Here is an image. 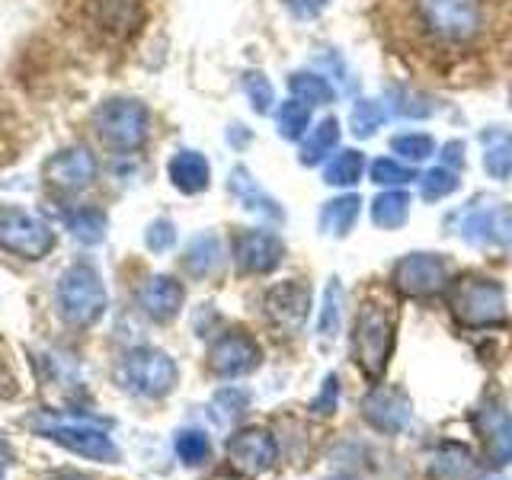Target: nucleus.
Segmentation results:
<instances>
[{
  "label": "nucleus",
  "mask_w": 512,
  "mask_h": 480,
  "mask_svg": "<svg viewBox=\"0 0 512 480\" xmlns=\"http://www.w3.org/2000/svg\"><path fill=\"white\" fill-rule=\"evenodd\" d=\"M442 160H445V167H452L458 173L464 167V144L461 141H448L442 148Z\"/></svg>",
  "instance_id": "nucleus-43"
},
{
  "label": "nucleus",
  "mask_w": 512,
  "mask_h": 480,
  "mask_svg": "<svg viewBox=\"0 0 512 480\" xmlns=\"http://www.w3.org/2000/svg\"><path fill=\"white\" fill-rule=\"evenodd\" d=\"M413 4L420 23L442 42H471L484 26L480 0H413Z\"/></svg>",
  "instance_id": "nucleus-6"
},
{
  "label": "nucleus",
  "mask_w": 512,
  "mask_h": 480,
  "mask_svg": "<svg viewBox=\"0 0 512 480\" xmlns=\"http://www.w3.org/2000/svg\"><path fill=\"white\" fill-rule=\"evenodd\" d=\"M480 144H484L487 176L506 183L512 176V132H506V128H487V132L480 135Z\"/></svg>",
  "instance_id": "nucleus-26"
},
{
  "label": "nucleus",
  "mask_w": 512,
  "mask_h": 480,
  "mask_svg": "<svg viewBox=\"0 0 512 480\" xmlns=\"http://www.w3.org/2000/svg\"><path fill=\"white\" fill-rule=\"evenodd\" d=\"M58 480H84V477H77V474H64V477H58Z\"/></svg>",
  "instance_id": "nucleus-46"
},
{
  "label": "nucleus",
  "mask_w": 512,
  "mask_h": 480,
  "mask_svg": "<svg viewBox=\"0 0 512 480\" xmlns=\"http://www.w3.org/2000/svg\"><path fill=\"white\" fill-rule=\"evenodd\" d=\"M48 439L61 442L64 448H71L74 455H84V458H93V461H116L119 452L116 445L109 442V436L96 429H80V426H55L48 429Z\"/></svg>",
  "instance_id": "nucleus-19"
},
{
  "label": "nucleus",
  "mask_w": 512,
  "mask_h": 480,
  "mask_svg": "<svg viewBox=\"0 0 512 480\" xmlns=\"http://www.w3.org/2000/svg\"><path fill=\"white\" fill-rule=\"evenodd\" d=\"M410 218V196L404 189H384L372 202V224L381 231H394Z\"/></svg>",
  "instance_id": "nucleus-27"
},
{
  "label": "nucleus",
  "mask_w": 512,
  "mask_h": 480,
  "mask_svg": "<svg viewBox=\"0 0 512 480\" xmlns=\"http://www.w3.org/2000/svg\"><path fill=\"white\" fill-rule=\"evenodd\" d=\"M362 416L375 432H381V436H397V432L407 429L413 407L404 388H397V384H378V388L365 394Z\"/></svg>",
  "instance_id": "nucleus-12"
},
{
  "label": "nucleus",
  "mask_w": 512,
  "mask_h": 480,
  "mask_svg": "<svg viewBox=\"0 0 512 480\" xmlns=\"http://www.w3.org/2000/svg\"><path fill=\"white\" fill-rule=\"evenodd\" d=\"M464 244L480 250H512V208L493 196H477L452 218Z\"/></svg>",
  "instance_id": "nucleus-4"
},
{
  "label": "nucleus",
  "mask_w": 512,
  "mask_h": 480,
  "mask_svg": "<svg viewBox=\"0 0 512 480\" xmlns=\"http://www.w3.org/2000/svg\"><path fill=\"white\" fill-rule=\"evenodd\" d=\"M474 471H477V461L468 445L445 442L439 445V452L432 455V480H471Z\"/></svg>",
  "instance_id": "nucleus-24"
},
{
  "label": "nucleus",
  "mask_w": 512,
  "mask_h": 480,
  "mask_svg": "<svg viewBox=\"0 0 512 480\" xmlns=\"http://www.w3.org/2000/svg\"><path fill=\"white\" fill-rule=\"evenodd\" d=\"M391 151L400 154L404 160H410V164H416V160L432 157V151H436V141H432V135H423V132H407V135H394L391 138Z\"/></svg>",
  "instance_id": "nucleus-38"
},
{
  "label": "nucleus",
  "mask_w": 512,
  "mask_h": 480,
  "mask_svg": "<svg viewBox=\"0 0 512 480\" xmlns=\"http://www.w3.org/2000/svg\"><path fill=\"white\" fill-rule=\"evenodd\" d=\"M327 4L330 0H288V7H292L295 16H317Z\"/></svg>",
  "instance_id": "nucleus-44"
},
{
  "label": "nucleus",
  "mask_w": 512,
  "mask_h": 480,
  "mask_svg": "<svg viewBox=\"0 0 512 480\" xmlns=\"http://www.w3.org/2000/svg\"><path fill=\"white\" fill-rule=\"evenodd\" d=\"M413 180H420L416 170L410 164H400V160H394V157H378L375 164H372V183L375 186L400 189V186H407Z\"/></svg>",
  "instance_id": "nucleus-36"
},
{
  "label": "nucleus",
  "mask_w": 512,
  "mask_h": 480,
  "mask_svg": "<svg viewBox=\"0 0 512 480\" xmlns=\"http://www.w3.org/2000/svg\"><path fill=\"white\" fill-rule=\"evenodd\" d=\"M167 176L173 189H180L183 196H199L212 183V167L199 151H176L167 164Z\"/></svg>",
  "instance_id": "nucleus-20"
},
{
  "label": "nucleus",
  "mask_w": 512,
  "mask_h": 480,
  "mask_svg": "<svg viewBox=\"0 0 512 480\" xmlns=\"http://www.w3.org/2000/svg\"><path fill=\"white\" fill-rule=\"evenodd\" d=\"M240 87H244L256 116H269L272 106H276V90H272L269 77L263 71H247L244 77H240Z\"/></svg>",
  "instance_id": "nucleus-35"
},
{
  "label": "nucleus",
  "mask_w": 512,
  "mask_h": 480,
  "mask_svg": "<svg viewBox=\"0 0 512 480\" xmlns=\"http://www.w3.org/2000/svg\"><path fill=\"white\" fill-rule=\"evenodd\" d=\"M221 260H224V253H221L218 234H199L189 240V247L183 253V269L192 279H208L221 269Z\"/></svg>",
  "instance_id": "nucleus-22"
},
{
  "label": "nucleus",
  "mask_w": 512,
  "mask_h": 480,
  "mask_svg": "<svg viewBox=\"0 0 512 480\" xmlns=\"http://www.w3.org/2000/svg\"><path fill=\"white\" fill-rule=\"evenodd\" d=\"M58 237L36 215L23 212L16 205L0 208V250H7L20 260H45L55 250Z\"/></svg>",
  "instance_id": "nucleus-7"
},
{
  "label": "nucleus",
  "mask_w": 512,
  "mask_h": 480,
  "mask_svg": "<svg viewBox=\"0 0 512 480\" xmlns=\"http://www.w3.org/2000/svg\"><path fill=\"white\" fill-rule=\"evenodd\" d=\"M212 452V445L202 436V432L189 429V432H180V439H176V455H180L186 464H202Z\"/></svg>",
  "instance_id": "nucleus-39"
},
{
  "label": "nucleus",
  "mask_w": 512,
  "mask_h": 480,
  "mask_svg": "<svg viewBox=\"0 0 512 480\" xmlns=\"http://www.w3.org/2000/svg\"><path fill=\"white\" fill-rule=\"evenodd\" d=\"M58 311L71 327H90L106 311V288L90 263H74L58 279Z\"/></svg>",
  "instance_id": "nucleus-5"
},
{
  "label": "nucleus",
  "mask_w": 512,
  "mask_h": 480,
  "mask_svg": "<svg viewBox=\"0 0 512 480\" xmlns=\"http://www.w3.org/2000/svg\"><path fill=\"white\" fill-rule=\"evenodd\" d=\"M336 407H340V381H336V375H327L324 378V388H320V394L311 400V413H317V416H333Z\"/></svg>",
  "instance_id": "nucleus-41"
},
{
  "label": "nucleus",
  "mask_w": 512,
  "mask_h": 480,
  "mask_svg": "<svg viewBox=\"0 0 512 480\" xmlns=\"http://www.w3.org/2000/svg\"><path fill=\"white\" fill-rule=\"evenodd\" d=\"M394 317L384 311V304L365 301L356 324H352V359L368 381H381L394 356Z\"/></svg>",
  "instance_id": "nucleus-2"
},
{
  "label": "nucleus",
  "mask_w": 512,
  "mask_h": 480,
  "mask_svg": "<svg viewBox=\"0 0 512 480\" xmlns=\"http://www.w3.org/2000/svg\"><path fill=\"white\" fill-rule=\"evenodd\" d=\"M125 378L144 397H164L176 388L180 372H176V362L167 356V352L138 349L125 359Z\"/></svg>",
  "instance_id": "nucleus-11"
},
{
  "label": "nucleus",
  "mask_w": 512,
  "mask_h": 480,
  "mask_svg": "<svg viewBox=\"0 0 512 480\" xmlns=\"http://www.w3.org/2000/svg\"><path fill=\"white\" fill-rule=\"evenodd\" d=\"M4 464H7V448H4V442H0V471H4Z\"/></svg>",
  "instance_id": "nucleus-45"
},
{
  "label": "nucleus",
  "mask_w": 512,
  "mask_h": 480,
  "mask_svg": "<svg viewBox=\"0 0 512 480\" xmlns=\"http://www.w3.org/2000/svg\"><path fill=\"white\" fill-rule=\"evenodd\" d=\"M340 327H343V285L333 276L324 288V308H320V317H317V333L324 336V340H336Z\"/></svg>",
  "instance_id": "nucleus-31"
},
{
  "label": "nucleus",
  "mask_w": 512,
  "mask_h": 480,
  "mask_svg": "<svg viewBox=\"0 0 512 480\" xmlns=\"http://www.w3.org/2000/svg\"><path fill=\"white\" fill-rule=\"evenodd\" d=\"M330 480H356V477H346V474H343V477H330Z\"/></svg>",
  "instance_id": "nucleus-47"
},
{
  "label": "nucleus",
  "mask_w": 512,
  "mask_h": 480,
  "mask_svg": "<svg viewBox=\"0 0 512 480\" xmlns=\"http://www.w3.org/2000/svg\"><path fill=\"white\" fill-rule=\"evenodd\" d=\"M228 189H231V196L240 202V208H247V212L253 215H260V218H269V221H276L282 224L285 221V212H282V205L269 196V192L253 180V173L244 167V164H237L228 176Z\"/></svg>",
  "instance_id": "nucleus-18"
},
{
  "label": "nucleus",
  "mask_w": 512,
  "mask_h": 480,
  "mask_svg": "<svg viewBox=\"0 0 512 480\" xmlns=\"http://www.w3.org/2000/svg\"><path fill=\"white\" fill-rule=\"evenodd\" d=\"M285 260V244L276 231L250 228L234 237V263L244 276H269Z\"/></svg>",
  "instance_id": "nucleus-14"
},
{
  "label": "nucleus",
  "mask_w": 512,
  "mask_h": 480,
  "mask_svg": "<svg viewBox=\"0 0 512 480\" xmlns=\"http://www.w3.org/2000/svg\"><path fill=\"white\" fill-rule=\"evenodd\" d=\"M138 0H93V20L103 26L109 36L125 39L132 36L138 26Z\"/></svg>",
  "instance_id": "nucleus-21"
},
{
  "label": "nucleus",
  "mask_w": 512,
  "mask_h": 480,
  "mask_svg": "<svg viewBox=\"0 0 512 480\" xmlns=\"http://www.w3.org/2000/svg\"><path fill=\"white\" fill-rule=\"evenodd\" d=\"M474 429L484 445V458L493 468H506L512 464V413L503 400L487 397L474 413Z\"/></svg>",
  "instance_id": "nucleus-9"
},
{
  "label": "nucleus",
  "mask_w": 512,
  "mask_h": 480,
  "mask_svg": "<svg viewBox=\"0 0 512 480\" xmlns=\"http://www.w3.org/2000/svg\"><path fill=\"white\" fill-rule=\"evenodd\" d=\"M394 288L404 298H436L448 288V263L442 253H407L394 263Z\"/></svg>",
  "instance_id": "nucleus-8"
},
{
  "label": "nucleus",
  "mask_w": 512,
  "mask_h": 480,
  "mask_svg": "<svg viewBox=\"0 0 512 480\" xmlns=\"http://www.w3.org/2000/svg\"><path fill=\"white\" fill-rule=\"evenodd\" d=\"M336 144H340V122H336L333 116H327V119H320L314 128H308V135L301 138L298 160L304 167H317L336 151Z\"/></svg>",
  "instance_id": "nucleus-23"
},
{
  "label": "nucleus",
  "mask_w": 512,
  "mask_h": 480,
  "mask_svg": "<svg viewBox=\"0 0 512 480\" xmlns=\"http://www.w3.org/2000/svg\"><path fill=\"white\" fill-rule=\"evenodd\" d=\"M260 362H263V349L244 330L221 333L218 340L212 343V349H208V365H212V372L221 375V378L250 375Z\"/></svg>",
  "instance_id": "nucleus-15"
},
{
  "label": "nucleus",
  "mask_w": 512,
  "mask_h": 480,
  "mask_svg": "<svg viewBox=\"0 0 512 480\" xmlns=\"http://www.w3.org/2000/svg\"><path fill=\"white\" fill-rule=\"evenodd\" d=\"M96 135L112 151L132 154L141 151L148 144L151 135V112L144 103L128 100V96H116V100H106L93 116Z\"/></svg>",
  "instance_id": "nucleus-3"
},
{
  "label": "nucleus",
  "mask_w": 512,
  "mask_h": 480,
  "mask_svg": "<svg viewBox=\"0 0 512 480\" xmlns=\"http://www.w3.org/2000/svg\"><path fill=\"white\" fill-rule=\"evenodd\" d=\"M138 301H141V311L148 314L151 320H157V324H170V320L183 311L186 288L173 276H151L148 282L141 285Z\"/></svg>",
  "instance_id": "nucleus-17"
},
{
  "label": "nucleus",
  "mask_w": 512,
  "mask_h": 480,
  "mask_svg": "<svg viewBox=\"0 0 512 480\" xmlns=\"http://www.w3.org/2000/svg\"><path fill=\"white\" fill-rule=\"evenodd\" d=\"M144 244H148L151 253H167L176 244V224L170 218L151 221L148 231H144Z\"/></svg>",
  "instance_id": "nucleus-40"
},
{
  "label": "nucleus",
  "mask_w": 512,
  "mask_h": 480,
  "mask_svg": "<svg viewBox=\"0 0 512 480\" xmlns=\"http://www.w3.org/2000/svg\"><path fill=\"white\" fill-rule=\"evenodd\" d=\"M276 125H279V135L285 141H301L308 135L311 128V106H304L301 100H285L276 112Z\"/></svg>",
  "instance_id": "nucleus-32"
},
{
  "label": "nucleus",
  "mask_w": 512,
  "mask_h": 480,
  "mask_svg": "<svg viewBox=\"0 0 512 480\" xmlns=\"http://www.w3.org/2000/svg\"><path fill=\"white\" fill-rule=\"evenodd\" d=\"M458 186H461V180L452 167H432L420 176V196L426 202H439L445 196H452Z\"/></svg>",
  "instance_id": "nucleus-37"
},
{
  "label": "nucleus",
  "mask_w": 512,
  "mask_h": 480,
  "mask_svg": "<svg viewBox=\"0 0 512 480\" xmlns=\"http://www.w3.org/2000/svg\"><path fill=\"white\" fill-rule=\"evenodd\" d=\"M448 311L464 330H484L506 324V288L487 276H461L448 282Z\"/></svg>",
  "instance_id": "nucleus-1"
},
{
  "label": "nucleus",
  "mask_w": 512,
  "mask_h": 480,
  "mask_svg": "<svg viewBox=\"0 0 512 480\" xmlns=\"http://www.w3.org/2000/svg\"><path fill=\"white\" fill-rule=\"evenodd\" d=\"M388 122V109L378 100H356L349 112V128L356 138H372L378 128Z\"/></svg>",
  "instance_id": "nucleus-33"
},
{
  "label": "nucleus",
  "mask_w": 512,
  "mask_h": 480,
  "mask_svg": "<svg viewBox=\"0 0 512 480\" xmlns=\"http://www.w3.org/2000/svg\"><path fill=\"white\" fill-rule=\"evenodd\" d=\"M215 400H218V407H224L231 416L244 413V410H247V404H250V397H247L244 391H237V388H224Z\"/></svg>",
  "instance_id": "nucleus-42"
},
{
  "label": "nucleus",
  "mask_w": 512,
  "mask_h": 480,
  "mask_svg": "<svg viewBox=\"0 0 512 480\" xmlns=\"http://www.w3.org/2000/svg\"><path fill=\"white\" fill-rule=\"evenodd\" d=\"M263 311L269 324H276L282 333H298L311 314V285L304 279H285L272 285L263 295Z\"/></svg>",
  "instance_id": "nucleus-10"
},
{
  "label": "nucleus",
  "mask_w": 512,
  "mask_h": 480,
  "mask_svg": "<svg viewBox=\"0 0 512 480\" xmlns=\"http://www.w3.org/2000/svg\"><path fill=\"white\" fill-rule=\"evenodd\" d=\"M362 173H365V154L349 148V151H340L330 157V164L324 167V183L336 186V189H349L362 180Z\"/></svg>",
  "instance_id": "nucleus-29"
},
{
  "label": "nucleus",
  "mask_w": 512,
  "mask_h": 480,
  "mask_svg": "<svg viewBox=\"0 0 512 480\" xmlns=\"http://www.w3.org/2000/svg\"><path fill=\"white\" fill-rule=\"evenodd\" d=\"M388 100L400 119H429L432 112H436V103H432L426 93L410 90V87H391Z\"/></svg>",
  "instance_id": "nucleus-34"
},
{
  "label": "nucleus",
  "mask_w": 512,
  "mask_h": 480,
  "mask_svg": "<svg viewBox=\"0 0 512 480\" xmlns=\"http://www.w3.org/2000/svg\"><path fill=\"white\" fill-rule=\"evenodd\" d=\"M96 176H100V164H96V157L84 144L64 148L42 164V180L58 192H80V189H87Z\"/></svg>",
  "instance_id": "nucleus-13"
},
{
  "label": "nucleus",
  "mask_w": 512,
  "mask_h": 480,
  "mask_svg": "<svg viewBox=\"0 0 512 480\" xmlns=\"http://www.w3.org/2000/svg\"><path fill=\"white\" fill-rule=\"evenodd\" d=\"M288 93L301 100L304 106H330L336 100V90L324 74L314 71H295L288 77Z\"/></svg>",
  "instance_id": "nucleus-28"
},
{
  "label": "nucleus",
  "mask_w": 512,
  "mask_h": 480,
  "mask_svg": "<svg viewBox=\"0 0 512 480\" xmlns=\"http://www.w3.org/2000/svg\"><path fill=\"white\" fill-rule=\"evenodd\" d=\"M64 224H68V231L77 244H87V247L100 244L109 231V218L100 212V208H77V212L64 218Z\"/></svg>",
  "instance_id": "nucleus-30"
},
{
  "label": "nucleus",
  "mask_w": 512,
  "mask_h": 480,
  "mask_svg": "<svg viewBox=\"0 0 512 480\" xmlns=\"http://www.w3.org/2000/svg\"><path fill=\"white\" fill-rule=\"evenodd\" d=\"M359 208H362V199L356 196V192H346V196H336L330 202H324V208H320V234L327 237H346L352 231V224H356L359 218Z\"/></svg>",
  "instance_id": "nucleus-25"
},
{
  "label": "nucleus",
  "mask_w": 512,
  "mask_h": 480,
  "mask_svg": "<svg viewBox=\"0 0 512 480\" xmlns=\"http://www.w3.org/2000/svg\"><path fill=\"white\" fill-rule=\"evenodd\" d=\"M228 458L240 474H263L279 458V445L266 429H240L228 442Z\"/></svg>",
  "instance_id": "nucleus-16"
}]
</instances>
